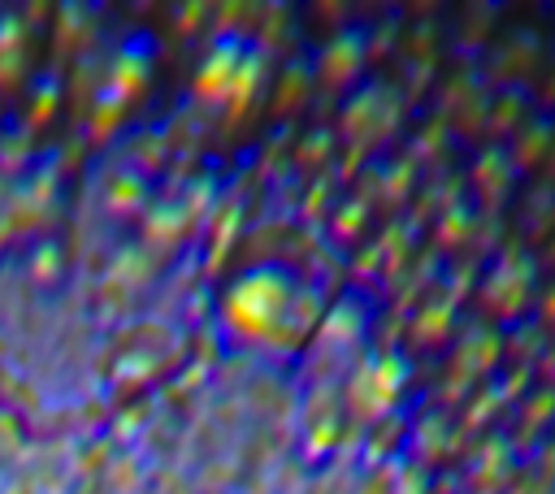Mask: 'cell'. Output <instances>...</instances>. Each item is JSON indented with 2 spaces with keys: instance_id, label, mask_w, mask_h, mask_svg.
Instances as JSON below:
<instances>
[{
  "instance_id": "6da1fadb",
  "label": "cell",
  "mask_w": 555,
  "mask_h": 494,
  "mask_svg": "<svg viewBox=\"0 0 555 494\" xmlns=\"http://www.w3.org/2000/svg\"><path fill=\"white\" fill-rule=\"evenodd\" d=\"M286 308V282L278 273H251L243 282H234V290L225 295V321L234 334L243 338H264L278 316Z\"/></svg>"
}]
</instances>
